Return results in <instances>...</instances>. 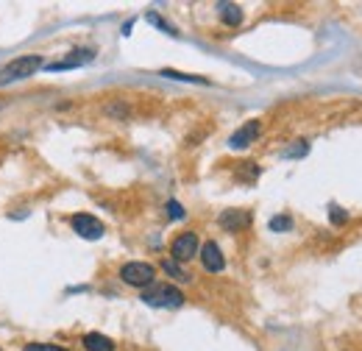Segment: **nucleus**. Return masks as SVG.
Segmentation results:
<instances>
[{"instance_id": "13", "label": "nucleus", "mask_w": 362, "mask_h": 351, "mask_svg": "<svg viewBox=\"0 0 362 351\" xmlns=\"http://www.w3.org/2000/svg\"><path fill=\"white\" fill-rule=\"evenodd\" d=\"M290 226H293V221H290L287 215H279V218L270 221V232H284V229H290Z\"/></svg>"}, {"instance_id": "14", "label": "nucleus", "mask_w": 362, "mask_h": 351, "mask_svg": "<svg viewBox=\"0 0 362 351\" xmlns=\"http://www.w3.org/2000/svg\"><path fill=\"white\" fill-rule=\"evenodd\" d=\"M168 209H170V218H184V209H181V203L170 201V203H168Z\"/></svg>"}, {"instance_id": "6", "label": "nucleus", "mask_w": 362, "mask_h": 351, "mask_svg": "<svg viewBox=\"0 0 362 351\" xmlns=\"http://www.w3.org/2000/svg\"><path fill=\"white\" fill-rule=\"evenodd\" d=\"M259 120H248L243 128H237L234 134H232V139H229V146L232 148H248L251 143H257V137H259Z\"/></svg>"}, {"instance_id": "11", "label": "nucleus", "mask_w": 362, "mask_h": 351, "mask_svg": "<svg viewBox=\"0 0 362 351\" xmlns=\"http://www.w3.org/2000/svg\"><path fill=\"white\" fill-rule=\"evenodd\" d=\"M23 351H70V348L56 345V343H26Z\"/></svg>"}, {"instance_id": "1", "label": "nucleus", "mask_w": 362, "mask_h": 351, "mask_svg": "<svg viewBox=\"0 0 362 351\" xmlns=\"http://www.w3.org/2000/svg\"><path fill=\"white\" fill-rule=\"evenodd\" d=\"M39 67H42V56H37V53L17 56V59H12L3 70H0V84H9V81L28 79V76H34V73H37Z\"/></svg>"}, {"instance_id": "3", "label": "nucleus", "mask_w": 362, "mask_h": 351, "mask_svg": "<svg viewBox=\"0 0 362 351\" xmlns=\"http://www.w3.org/2000/svg\"><path fill=\"white\" fill-rule=\"evenodd\" d=\"M142 301L151 304V307H181L184 293L176 285H154L151 290L142 293Z\"/></svg>"}, {"instance_id": "12", "label": "nucleus", "mask_w": 362, "mask_h": 351, "mask_svg": "<svg viewBox=\"0 0 362 351\" xmlns=\"http://www.w3.org/2000/svg\"><path fill=\"white\" fill-rule=\"evenodd\" d=\"M162 270H168L173 279H181V282H190V276H187V273H184V270H181L173 259H165V262H162Z\"/></svg>"}, {"instance_id": "10", "label": "nucleus", "mask_w": 362, "mask_h": 351, "mask_svg": "<svg viewBox=\"0 0 362 351\" xmlns=\"http://www.w3.org/2000/svg\"><path fill=\"white\" fill-rule=\"evenodd\" d=\"M217 9H221V17H223V23L226 26H240L243 23V9L240 6H234V3H221V6H217Z\"/></svg>"}, {"instance_id": "9", "label": "nucleus", "mask_w": 362, "mask_h": 351, "mask_svg": "<svg viewBox=\"0 0 362 351\" xmlns=\"http://www.w3.org/2000/svg\"><path fill=\"white\" fill-rule=\"evenodd\" d=\"M81 345H84L87 351H114V343H112L106 334H101V332L84 334V337H81Z\"/></svg>"}, {"instance_id": "4", "label": "nucleus", "mask_w": 362, "mask_h": 351, "mask_svg": "<svg viewBox=\"0 0 362 351\" xmlns=\"http://www.w3.org/2000/svg\"><path fill=\"white\" fill-rule=\"evenodd\" d=\"M195 254H198V234H195V232L179 234V237L173 240V245H170L173 262H190Z\"/></svg>"}, {"instance_id": "8", "label": "nucleus", "mask_w": 362, "mask_h": 351, "mask_svg": "<svg viewBox=\"0 0 362 351\" xmlns=\"http://www.w3.org/2000/svg\"><path fill=\"white\" fill-rule=\"evenodd\" d=\"M221 226L226 232H240L243 226H248V212H243V209H226L221 215Z\"/></svg>"}, {"instance_id": "2", "label": "nucleus", "mask_w": 362, "mask_h": 351, "mask_svg": "<svg viewBox=\"0 0 362 351\" xmlns=\"http://www.w3.org/2000/svg\"><path fill=\"white\" fill-rule=\"evenodd\" d=\"M120 279L131 288H151L157 282V268L151 262H125L120 268Z\"/></svg>"}, {"instance_id": "15", "label": "nucleus", "mask_w": 362, "mask_h": 351, "mask_svg": "<svg viewBox=\"0 0 362 351\" xmlns=\"http://www.w3.org/2000/svg\"><path fill=\"white\" fill-rule=\"evenodd\" d=\"M332 218H334V223H343V221H345V215H343V212H334Z\"/></svg>"}, {"instance_id": "5", "label": "nucleus", "mask_w": 362, "mask_h": 351, "mask_svg": "<svg viewBox=\"0 0 362 351\" xmlns=\"http://www.w3.org/2000/svg\"><path fill=\"white\" fill-rule=\"evenodd\" d=\"M70 223H72V229H76V234L84 237V240H98V237H103V223H101L98 218L87 215V212L72 215Z\"/></svg>"}, {"instance_id": "7", "label": "nucleus", "mask_w": 362, "mask_h": 351, "mask_svg": "<svg viewBox=\"0 0 362 351\" xmlns=\"http://www.w3.org/2000/svg\"><path fill=\"white\" fill-rule=\"evenodd\" d=\"M201 262H203V268H206L209 273H221V270L226 268V259H223L221 248H217V243H206V245L201 248Z\"/></svg>"}]
</instances>
